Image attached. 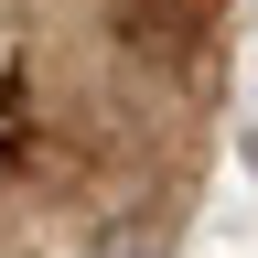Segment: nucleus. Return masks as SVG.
Here are the masks:
<instances>
[{"instance_id":"nucleus-1","label":"nucleus","mask_w":258,"mask_h":258,"mask_svg":"<svg viewBox=\"0 0 258 258\" xmlns=\"http://www.w3.org/2000/svg\"><path fill=\"white\" fill-rule=\"evenodd\" d=\"M108 11H118V32H129V43H151V54H194V43L215 32V11H226V0H108Z\"/></svg>"},{"instance_id":"nucleus-2","label":"nucleus","mask_w":258,"mask_h":258,"mask_svg":"<svg viewBox=\"0 0 258 258\" xmlns=\"http://www.w3.org/2000/svg\"><path fill=\"white\" fill-rule=\"evenodd\" d=\"M247 161H258V129H247Z\"/></svg>"}]
</instances>
